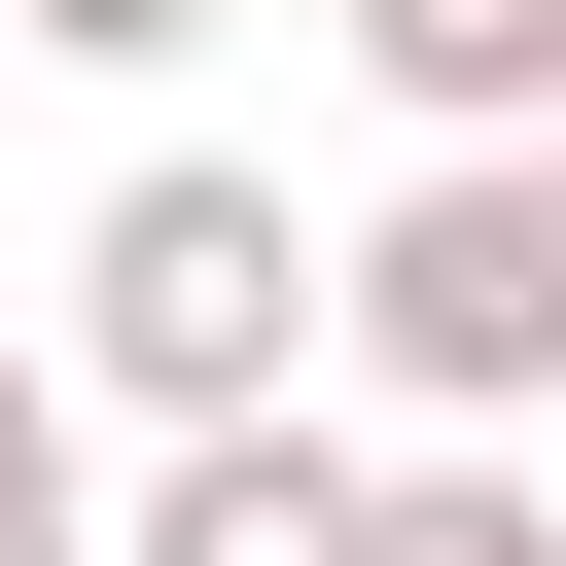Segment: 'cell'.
<instances>
[{"instance_id": "1", "label": "cell", "mask_w": 566, "mask_h": 566, "mask_svg": "<svg viewBox=\"0 0 566 566\" xmlns=\"http://www.w3.org/2000/svg\"><path fill=\"white\" fill-rule=\"evenodd\" d=\"M318 354H354V248H318L248 142H142V177L71 212V389H106V424H283Z\"/></svg>"}, {"instance_id": "2", "label": "cell", "mask_w": 566, "mask_h": 566, "mask_svg": "<svg viewBox=\"0 0 566 566\" xmlns=\"http://www.w3.org/2000/svg\"><path fill=\"white\" fill-rule=\"evenodd\" d=\"M354 389L460 424V460L566 424V142H424V177L354 212Z\"/></svg>"}, {"instance_id": "3", "label": "cell", "mask_w": 566, "mask_h": 566, "mask_svg": "<svg viewBox=\"0 0 566 566\" xmlns=\"http://www.w3.org/2000/svg\"><path fill=\"white\" fill-rule=\"evenodd\" d=\"M389 531V460L283 389V424H142V495H106V566H354Z\"/></svg>"}, {"instance_id": "4", "label": "cell", "mask_w": 566, "mask_h": 566, "mask_svg": "<svg viewBox=\"0 0 566 566\" xmlns=\"http://www.w3.org/2000/svg\"><path fill=\"white\" fill-rule=\"evenodd\" d=\"M354 71L424 142H566V0H354Z\"/></svg>"}, {"instance_id": "5", "label": "cell", "mask_w": 566, "mask_h": 566, "mask_svg": "<svg viewBox=\"0 0 566 566\" xmlns=\"http://www.w3.org/2000/svg\"><path fill=\"white\" fill-rule=\"evenodd\" d=\"M0 566H106V389H71V318H0Z\"/></svg>"}, {"instance_id": "6", "label": "cell", "mask_w": 566, "mask_h": 566, "mask_svg": "<svg viewBox=\"0 0 566 566\" xmlns=\"http://www.w3.org/2000/svg\"><path fill=\"white\" fill-rule=\"evenodd\" d=\"M354 566H566V495H531V460H460V424H424V460H389V531H354Z\"/></svg>"}, {"instance_id": "7", "label": "cell", "mask_w": 566, "mask_h": 566, "mask_svg": "<svg viewBox=\"0 0 566 566\" xmlns=\"http://www.w3.org/2000/svg\"><path fill=\"white\" fill-rule=\"evenodd\" d=\"M0 35H35V71H177L212 0H0Z\"/></svg>"}]
</instances>
